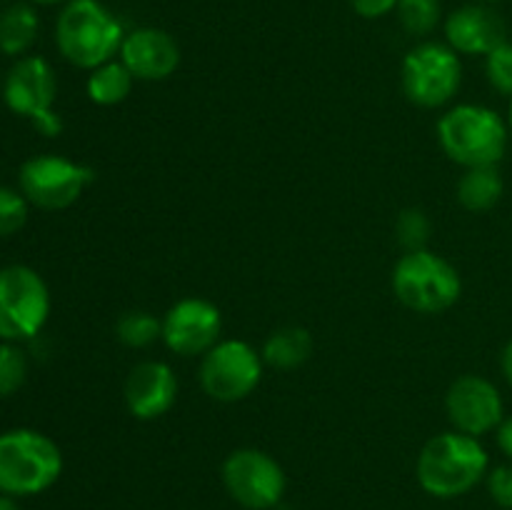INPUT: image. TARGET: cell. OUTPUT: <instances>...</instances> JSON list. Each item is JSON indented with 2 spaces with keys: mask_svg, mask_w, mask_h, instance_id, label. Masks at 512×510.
<instances>
[{
  "mask_svg": "<svg viewBox=\"0 0 512 510\" xmlns=\"http://www.w3.org/2000/svg\"><path fill=\"white\" fill-rule=\"evenodd\" d=\"M395 235H398L400 245L405 248V253L410 250H425L430 240V220L423 210L408 208L398 215V223H395Z\"/></svg>",
  "mask_w": 512,
  "mask_h": 510,
  "instance_id": "obj_24",
  "label": "cell"
},
{
  "mask_svg": "<svg viewBox=\"0 0 512 510\" xmlns=\"http://www.w3.org/2000/svg\"><path fill=\"white\" fill-rule=\"evenodd\" d=\"M463 83L460 55L448 43H420L405 55L400 85L405 98L418 108H443L458 95Z\"/></svg>",
  "mask_w": 512,
  "mask_h": 510,
  "instance_id": "obj_6",
  "label": "cell"
},
{
  "mask_svg": "<svg viewBox=\"0 0 512 510\" xmlns=\"http://www.w3.org/2000/svg\"><path fill=\"white\" fill-rule=\"evenodd\" d=\"M133 73L123 65V60H110V63L100 65V68L90 70L88 83H85V93L95 105L103 108H113L120 105L130 93H133Z\"/></svg>",
  "mask_w": 512,
  "mask_h": 510,
  "instance_id": "obj_20",
  "label": "cell"
},
{
  "mask_svg": "<svg viewBox=\"0 0 512 510\" xmlns=\"http://www.w3.org/2000/svg\"><path fill=\"white\" fill-rule=\"evenodd\" d=\"M0 510H20V505H18V500L13 498V495L0 493Z\"/></svg>",
  "mask_w": 512,
  "mask_h": 510,
  "instance_id": "obj_31",
  "label": "cell"
},
{
  "mask_svg": "<svg viewBox=\"0 0 512 510\" xmlns=\"http://www.w3.org/2000/svg\"><path fill=\"white\" fill-rule=\"evenodd\" d=\"M445 40L458 55H490L508 40V25L490 5H463L445 20Z\"/></svg>",
  "mask_w": 512,
  "mask_h": 510,
  "instance_id": "obj_16",
  "label": "cell"
},
{
  "mask_svg": "<svg viewBox=\"0 0 512 510\" xmlns=\"http://www.w3.org/2000/svg\"><path fill=\"white\" fill-rule=\"evenodd\" d=\"M50 315V290L28 265L0 268V340L20 343L43 330Z\"/></svg>",
  "mask_w": 512,
  "mask_h": 510,
  "instance_id": "obj_7",
  "label": "cell"
},
{
  "mask_svg": "<svg viewBox=\"0 0 512 510\" xmlns=\"http://www.w3.org/2000/svg\"><path fill=\"white\" fill-rule=\"evenodd\" d=\"M63 473L58 443L33 428L0 433V493L13 498L45 493Z\"/></svg>",
  "mask_w": 512,
  "mask_h": 510,
  "instance_id": "obj_4",
  "label": "cell"
},
{
  "mask_svg": "<svg viewBox=\"0 0 512 510\" xmlns=\"http://www.w3.org/2000/svg\"><path fill=\"white\" fill-rule=\"evenodd\" d=\"M118 55L135 80H148V83L170 78L180 65L178 40L150 25L125 33Z\"/></svg>",
  "mask_w": 512,
  "mask_h": 510,
  "instance_id": "obj_14",
  "label": "cell"
},
{
  "mask_svg": "<svg viewBox=\"0 0 512 510\" xmlns=\"http://www.w3.org/2000/svg\"><path fill=\"white\" fill-rule=\"evenodd\" d=\"M458 203L470 213H485L500 203L505 193L503 175L498 165H480V168H465L458 180Z\"/></svg>",
  "mask_w": 512,
  "mask_h": 510,
  "instance_id": "obj_17",
  "label": "cell"
},
{
  "mask_svg": "<svg viewBox=\"0 0 512 510\" xmlns=\"http://www.w3.org/2000/svg\"><path fill=\"white\" fill-rule=\"evenodd\" d=\"M393 293L408 310L420 315H438L450 310L463 295L458 268L443 255L410 250L393 268Z\"/></svg>",
  "mask_w": 512,
  "mask_h": 510,
  "instance_id": "obj_5",
  "label": "cell"
},
{
  "mask_svg": "<svg viewBox=\"0 0 512 510\" xmlns=\"http://www.w3.org/2000/svg\"><path fill=\"white\" fill-rule=\"evenodd\" d=\"M445 155L463 168L498 165L508 150V120L488 105L463 103L450 108L438 123Z\"/></svg>",
  "mask_w": 512,
  "mask_h": 510,
  "instance_id": "obj_3",
  "label": "cell"
},
{
  "mask_svg": "<svg viewBox=\"0 0 512 510\" xmlns=\"http://www.w3.org/2000/svg\"><path fill=\"white\" fill-rule=\"evenodd\" d=\"M485 485H488L490 498L500 510H512V463H503L488 470Z\"/></svg>",
  "mask_w": 512,
  "mask_h": 510,
  "instance_id": "obj_27",
  "label": "cell"
},
{
  "mask_svg": "<svg viewBox=\"0 0 512 510\" xmlns=\"http://www.w3.org/2000/svg\"><path fill=\"white\" fill-rule=\"evenodd\" d=\"M123 395L133 418L158 420L178 400V378L163 360H145L128 373Z\"/></svg>",
  "mask_w": 512,
  "mask_h": 510,
  "instance_id": "obj_15",
  "label": "cell"
},
{
  "mask_svg": "<svg viewBox=\"0 0 512 510\" xmlns=\"http://www.w3.org/2000/svg\"><path fill=\"white\" fill-rule=\"evenodd\" d=\"M225 490L245 510H270L285 495V470L270 453L258 448H238L220 468Z\"/></svg>",
  "mask_w": 512,
  "mask_h": 510,
  "instance_id": "obj_10",
  "label": "cell"
},
{
  "mask_svg": "<svg viewBox=\"0 0 512 510\" xmlns=\"http://www.w3.org/2000/svg\"><path fill=\"white\" fill-rule=\"evenodd\" d=\"M223 315L218 305L205 298H183L165 313L163 343L183 358L205 355L220 343Z\"/></svg>",
  "mask_w": 512,
  "mask_h": 510,
  "instance_id": "obj_13",
  "label": "cell"
},
{
  "mask_svg": "<svg viewBox=\"0 0 512 510\" xmlns=\"http://www.w3.org/2000/svg\"><path fill=\"white\" fill-rule=\"evenodd\" d=\"M508 128H510V135H512V98H510V108H508Z\"/></svg>",
  "mask_w": 512,
  "mask_h": 510,
  "instance_id": "obj_33",
  "label": "cell"
},
{
  "mask_svg": "<svg viewBox=\"0 0 512 510\" xmlns=\"http://www.w3.org/2000/svg\"><path fill=\"white\" fill-rule=\"evenodd\" d=\"M40 18L30 3H13L0 13V53L23 58L35 45Z\"/></svg>",
  "mask_w": 512,
  "mask_h": 510,
  "instance_id": "obj_19",
  "label": "cell"
},
{
  "mask_svg": "<svg viewBox=\"0 0 512 510\" xmlns=\"http://www.w3.org/2000/svg\"><path fill=\"white\" fill-rule=\"evenodd\" d=\"M30 3H38V5H58V3H68V0H30Z\"/></svg>",
  "mask_w": 512,
  "mask_h": 510,
  "instance_id": "obj_32",
  "label": "cell"
},
{
  "mask_svg": "<svg viewBox=\"0 0 512 510\" xmlns=\"http://www.w3.org/2000/svg\"><path fill=\"white\" fill-rule=\"evenodd\" d=\"M115 335L128 348H148L155 340L163 338V320H158L148 310H128L115 323Z\"/></svg>",
  "mask_w": 512,
  "mask_h": 510,
  "instance_id": "obj_21",
  "label": "cell"
},
{
  "mask_svg": "<svg viewBox=\"0 0 512 510\" xmlns=\"http://www.w3.org/2000/svg\"><path fill=\"white\" fill-rule=\"evenodd\" d=\"M500 370H503V378L508 380V385L512 388V338L503 348V355H500Z\"/></svg>",
  "mask_w": 512,
  "mask_h": 510,
  "instance_id": "obj_30",
  "label": "cell"
},
{
  "mask_svg": "<svg viewBox=\"0 0 512 510\" xmlns=\"http://www.w3.org/2000/svg\"><path fill=\"white\" fill-rule=\"evenodd\" d=\"M123 40V23L100 0H68L55 20V45L75 68L95 70L110 63Z\"/></svg>",
  "mask_w": 512,
  "mask_h": 510,
  "instance_id": "obj_2",
  "label": "cell"
},
{
  "mask_svg": "<svg viewBox=\"0 0 512 510\" xmlns=\"http://www.w3.org/2000/svg\"><path fill=\"white\" fill-rule=\"evenodd\" d=\"M28 378V358L18 343H0V398L18 393Z\"/></svg>",
  "mask_w": 512,
  "mask_h": 510,
  "instance_id": "obj_23",
  "label": "cell"
},
{
  "mask_svg": "<svg viewBox=\"0 0 512 510\" xmlns=\"http://www.w3.org/2000/svg\"><path fill=\"white\" fill-rule=\"evenodd\" d=\"M475 3H483V5H493V3H500V0H475Z\"/></svg>",
  "mask_w": 512,
  "mask_h": 510,
  "instance_id": "obj_34",
  "label": "cell"
},
{
  "mask_svg": "<svg viewBox=\"0 0 512 510\" xmlns=\"http://www.w3.org/2000/svg\"><path fill=\"white\" fill-rule=\"evenodd\" d=\"M395 10H398V20L405 33L415 35V38H425L433 33L443 18L440 0H400Z\"/></svg>",
  "mask_w": 512,
  "mask_h": 510,
  "instance_id": "obj_22",
  "label": "cell"
},
{
  "mask_svg": "<svg viewBox=\"0 0 512 510\" xmlns=\"http://www.w3.org/2000/svg\"><path fill=\"white\" fill-rule=\"evenodd\" d=\"M28 198L20 190L0 185V238L15 235L28 223Z\"/></svg>",
  "mask_w": 512,
  "mask_h": 510,
  "instance_id": "obj_25",
  "label": "cell"
},
{
  "mask_svg": "<svg viewBox=\"0 0 512 510\" xmlns=\"http://www.w3.org/2000/svg\"><path fill=\"white\" fill-rule=\"evenodd\" d=\"M58 78L53 65L40 55H23L3 80V100L15 115L33 120L35 128L53 138L63 130V120L53 110Z\"/></svg>",
  "mask_w": 512,
  "mask_h": 510,
  "instance_id": "obj_8",
  "label": "cell"
},
{
  "mask_svg": "<svg viewBox=\"0 0 512 510\" xmlns=\"http://www.w3.org/2000/svg\"><path fill=\"white\" fill-rule=\"evenodd\" d=\"M445 413L458 433L488 435L498 430L505 418V403L498 385L483 375H460L445 393Z\"/></svg>",
  "mask_w": 512,
  "mask_h": 510,
  "instance_id": "obj_12",
  "label": "cell"
},
{
  "mask_svg": "<svg viewBox=\"0 0 512 510\" xmlns=\"http://www.w3.org/2000/svg\"><path fill=\"white\" fill-rule=\"evenodd\" d=\"M263 363L275 370H295L313 355V335L300 325H285L273 330L263 343Z\"/></svg>",
  "mask_w": 512,
  "mask_h": 510,
  "instance_id": "obj_18",
  "label": "cell"
},
{
  "mask_svg": "<svg viewBox=\"0 0 512 510\" xmlns=\"http://www.w3.org/2000/svg\"><path fill=\"white\" fill-rule=\"evenodd\" d=\"M95 180L88 165H80L63 155H35L20 165V193L40 210H65L83 195Z\"/></svg>",
  "mask_w": 512,
  "mask_h": 510,
  "instance_id": "obj_11",
  "label": "cell"
},
{
  "mask_svg": "<svg viewBox=\"0 0 512 510\" xmlns=\"http://www.w3.org/2000/svg\"><path fill=\"white\" fill-rule=\"evenodd\" d=\"M263 355L245 340H220L200 360V385L218 403L248 398L263 380Z\"/></svg>",
  "mask_w": 512,
  "mask_h": 510,
  "instance_id": "obj_9",
  "label": "cell"
},
{
  "mask_svg": "<svg viewBox=\"0 0 512 510\" xmlns=\"http://www.w3.org/2000/svg\"><path fill=\"white\" fill-rule=\"evenodd\" d=\"M488 450L473 435L448 430L423 445L415 465L420 488L440 500H453L478 488L488 475Z\"/></svg>",
  "mask_w": 512,
  "mask_h": 510,
  "instance_id": "obj_1",
  "label": "cell"
},
{
  "mask_svg": "<svg viewBox=\"0 0 512 510\" xmlns=\"http://www.w3.org/2000/svg\"><path fill=\"white\" fill-rule=\"evenodd\" d=\"M400 0H350L355 13L365 20H375V18H383V15L393 13L398 8Z\"/></svg>",
  "mask_w": 512,
  "mask_h": 510,
  "instance_id": "obj_28",
  "label": "cell"
},
{
  "mask_svg": "<svg viewBox=\"0 0 512 510\" xmlns=\"http://www.w3.org/2000/svg\"><path fill=\"white\" fill-rule=\"evenodd\" d=\"M495 440H498V448L503 450V455L512 460V415H505L503 423L495 430Z\"/></svg>",
  "mask_w": 512,
  "mask_h": 510,
  "instance_id": "obj_29",
  "label": "cell"
},
{
  "mask_svg": "<svg viewBox=\"0 0 512 510\" xmlns=\"http://www.w3.org/2000/svg\"><path fill=\"white\" fill-rule=\"evenodd\" d=\"M485 75L488 83L498 93L510 95L512 98V40L508 38L500 43L490 55H485Z\"/></svg>",
  "mask_w": 512,
  "mask_h": 510,
  "instance_id": "obj_26",
  "label": "cell"
}]
</instances>
